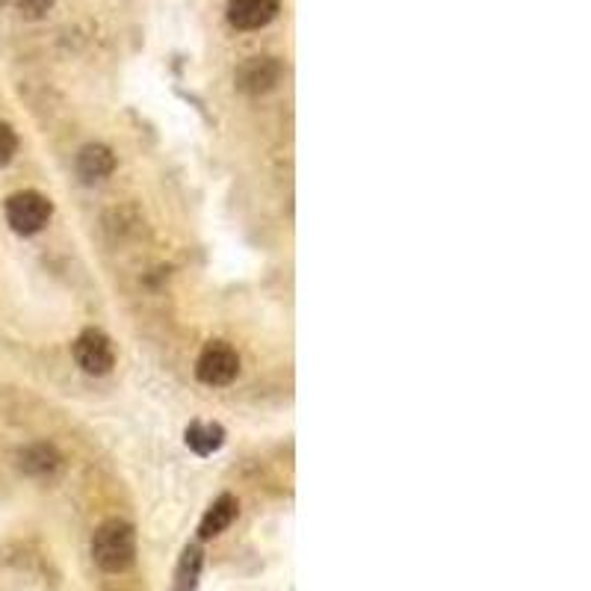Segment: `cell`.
Wrapping results in <instances>:
<instances>
[{"label": "cell", "instance_id": "1", "mask_svg": "<svg viewBox=\"0 0 591 591\" xmlns=\"http://www.w3.org/2000/svg\"><path fill=\"white\" fill-rule=\"evenodd\" d=\"M93 559L107 573L128 571L137 559V533L125 520H107L95 529Z\"/></svg>", "mask_w": 591, "mask_h": 591}, {"label": "cell", "instance_id": "2", "mask_svg": "<svg viewBox=\"0 0 591 591\" xmlns=\"http://www.w3.org/2000/svg\"><path fill=\"white\" fill-rule=\"evenodd\" d=\"M51 213H54L51 202L42 193H33V190L15 193L7 202V222H10L12 232L24 234V237L42 232L47 219H51Z\"/></svg>", "mask_w": 591, "mask_h": 591}, {"label": "cell", "instance_id": "3", "mask_svg": "<svg viewBox=\"0 0 591 591\" xmlns=\"http://www.w3.org/2000/svg\"><path fill=\"white\" fill-rule=\"evenodd\" d=\"M198 379L204 385H211V388H222V385H232L237 379V373H240V355L228 346V343H211V346H204V352L198 355Z\"/></svg>", "mask_w": 591, "mask_h": 591}, {"label": "cell", "instance_id": "4", "mask_svg": "<svg viewBox=\"0 0 591 591\" xmlns=\"http://www.w3.org/2000/svg\"><path fill=\"white\" fill-rule=\"evenodd\" d=\"M74 361H77V367L89 373V376H107L112 364H116V352H112L110 337L95 332V329H86V332L74 341Z\"/></svg>", "mask_w": 591, "mask_h": 591}, {"label": "cell", "instance_id": "5", "mask_svg": "<svg viewBox=\"0 0 591 591\" xmlns=\"http://www.w3.org/2000/svg\"><path fill=\"white\" fill-rule=\"evenodd\" d=\"M281 63L272 60V56H255L246 65H240V72H237V86H240L243 93L249 95H260L269 93V89H276V84L281 80Z\"/></svg>", "mask_w": 591, "mask_h": 591}, {"label": "cell", "instance_id": "6", "mask_svg": "<svg viewBox=\"0 0 591 591\" xmlns=\"http://www.w3.org/2000/svg\"><path fill=\"white\" fill-rule=\"evenodd\" d=\"M278 15V0H232L228 21L237 30H260Z\"/></svg>", "mask_w": 591, "mask_h": 591}, {"label": "cell", "instance_id": "7", "mask_svg": "<svg viewBox=\"0 0 591 591\" xmlns=\"http://www.w3.org/2000/svg\"><path fill=\"white\" fill-rule=\"evenodd\" d=\"M237 512H240V503H237L232 494H222V497L204 512L202 524H198V536L202 538L222 536V533L237 520Z\"/></svg>", "mask_w": 591, "mask_h": 591}, {"label": "cell", "instance_id": "8", "mask_svg": "<svg viewBox=\"0 0 591 591\" xmlns=\"http://www.w3.org/2000/svg\"><path fill=\"white\" fill-rule=\"evenodd\" d=\"M112 169H116V158H112V151L107 146H86L77 154V172H80L86 184L104 181Z\"/></svg>", "mask_w": 591, "mask_h": 591}, {"label": "cell", "instance_id": "9", "mask_svg": "<svg viewBox=\"0 0 591 591\" xmlns=\"http://www.w3.org/2000/svg\"><path fill=\"white\" fill-rule=\"evenodd\" d=\"M19 464L28 476H39L42 480V476H51L60 468V453H56L51 443H33V447H28L19 455Z\"/></svg>", "mask_w": 591, "mask_h": 591}, {"label": "cell", "instance_id": "10", "mask_svg": "<svg viewBox=\"0 0 591 591\" xmlns=\"http://www.w3.org/2000/svg\"><path fill=\"white\" fill-rule=\"evenodd\" d=\"M184 441L195 455H213L225 443V429L216 423H190Z\"/></svg>", "mask_w": 591, "mask_h": 591}, {"label": "cell", "instance_id": "11", "mask_svg": "<svg viewBox=\"0 0 591 591\" xmlns=\"http://www.w3.org/2000/svg\"><path fill=\"white\" fill-rule=\"evenodd\" d=\"M204 565V554L198 545H190L181 556L175 571V591H193L195 582H198V573H202Z\"/></svg>", "mask_w": 591, "mask_h": 591}, {"label": "cell", "instance_id": "12", "mask_svg": "<svg viewBox=\"0 0 591 591\" xmlns=\"http://www.w3.org/2000/svg\"><path fill=\"white\" fill-rule=\"evenodd\" d=\"M15 151H19V137H15V130L0 121V166H7V163L15 158Z\"/></svg>", "mask_w": 591, "mask_h": 591}, {"label": "cell", "instance_id": "13", "mask_svg": "<svg viewBox=\"0 0 591 591\" xmlns=\"http://www.w3.org/2000/svg\"><path fill=\"white\" fill-rule=\"evenodd\" d=\"M19 7L28 19H42L54 7V0H19Z\"/></svg>", "mask_w": 591, "mask_h": 591}, {"label": "cell", "instance_id": "14", "mask_svg": "<svg viewBox=\"0 0 591 591\" xmlns=\"http://www.w3.org/2000/svg\"><path fill=\"white\" fill-rule=\"evenodd\" d=\"M3 3H7V0H0V7H3Z\"/></svg>", "mask_w": 591, "mask_h": 591}]
</instances>
